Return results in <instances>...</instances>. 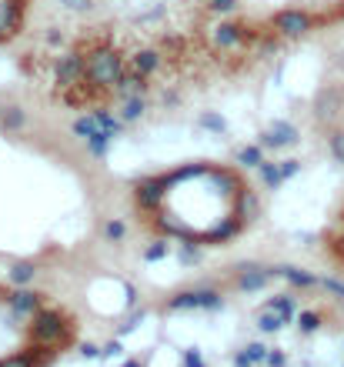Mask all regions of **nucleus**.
Returning a JSON list of instances; mask_svg holds the SVG:
<instances>
[{"label": "nucleus", "instance_id": "nucleus-11", "mask_svg": "<svg viewBox=\"0 0 344 367\" xmlns=\"http://www.w3.org/2000/svg\"><path fill=\"white\" fill-rule=\"evenodd\" d=\"M284 321H287L284 314H278V310L271 308V310H264V314H261V330H278Z\"/></svg>", "mask_w": 344, "mask_h": 367}, {"label": "nucleus", "instance_id": "nucleus-4", "mask_svg": "<svg viewBox=\"0 0 344 367\" xmlns=\"http://www.w3.org/2000/svg\"><path fill=\"white\" fill-rule=\"evenodd\" d=\"M217 304H221V297H217L214 290H191V294L174 297L168 308H171V310H184V308H217Z\"/></svg>", "mask_w": 344, "mask_h": 367}, {"label": "nucleus", "instance_id": "nucleus-26", "mask_svg": "<svg viewBox=\"0 0 344 367\" xmlns=\"http://www.w3.org/2000/svg\"><path fill=\"white\" fill-rule=\"evenodd\" d=\"M184 364H188V367H204V364H201V357H197V350H191V354L184 357Z\"/></svg>", "mask_w": 344, "mask_h": 367}, {"label": "nucleus", "instance_id": "nucleus-29", "mask_svg": "<svg viewBox=\"0 0 344 367\" xmlns=\"http://www.w3.org/2000/svg\"><path fill=\"white\" fill-rule=\"evenodd\" d=\"M341 217H344V214H341Z\"/></svg>", "mask_w": 344, "mask_h": 367}, {"label": "nucleus", "instance_id": "nucleus-19", "mask_svg": "<svg viewBox=\"0 0 344 367\" xmlns=\"http://www.w3.org/2000/svg\"><path fill=\"white\" fill-rule=\"evenodd\" d=\"M20 124H24V114H20L17 107L3 111V127H20Z\"/></svg>", "mask_w": 344, "mask_h": 367}, {"label": "nucleus", "instance_id": "nucleus-14", "mask_svg": "<svg viewBox=\"0 0 344 367\" xmlns=\"http://www.w3.org/2000/svg\"><path fill=\"white\" fill-rule=\"evenodd\" d=\"M30 277H34V264H17V267L10 271V281H14V284H27Z\"/></svg>", "mask_w": 344, "mask_h": 367}, {"label": "nucleus", "instance_id": "nucleus-23", "mask_svg": "<svg viewBox=\"0 0 344 367\" xmlns=\"http://www.w3.org/2000/svg\"><path fill=\"white\" fill-rule=\"evenodd\" d=\"M210 10H230L234 7V0H208Z\"/></svg>", "mask_w": 344, "mask_h": 367}, {"label": "nucleus", "instance_id": "nucleus-5", "mask_svg": "<svg viewBox=\"0 0 344 367\" xmlns=\"http://www.w3.org/2000/svg\"><path fill=\"white\" fill-rule=\"evenodd\" d=\"M161 60H164V57H161L157 50H137L134 60H131V70L141 74V77H151L154 70L161 67Z\"/></svg>", "mask_w": 344, "mask_h": 367}, {"label": "nucleus", "instance_id": "nucleus-8", "mask_svg": "<svg viewBox=\"0 0 344 367\" xmlns=\"http://www.w3.org/2000/svg\"><path fill=\"white\" fill-rule=\"evenodd\" d=\"M94 117H97V124H100V131L104 134H120V120H114V117L107 114V111H94Z\"/></svg>", "mask_w": 344, "mask_h": 367}, {"label": "nucleus", "instance_id": "nucleus-13", "mask_svg": "<svg viewBox=\"0 0 344 367\" xmlns=\"http://www.w3.org/2000/svg\"><path fill=\"white\" fill-rule=\"evenodd\" d=\"M278 274H281V277H287V281H294V284H314V277H311V274H301V271H294V267H278Z\"/></svg>", "mask_w": 344, "mask_h": 367}, {"label": "nucleus", "instance_id": "nucleus-7", "mask_svg": "<svg viewBox=\"0 0 344 367\" xmlns=\"http://www.w3.org/2000/svg\"><path fill=\"white\" fill-rule=\"evenodd\" d=\"M294 140H298V131H294L291 124H284V120H278L268 134H264V144H274V147H281V144H294Z\"/></svg>", "mask_w": 344, "mask_h": 367}, {"label": "nucleus", "instance_id": "nucleus-10", "mask_svg": "<svg viewBox=\"0 0 344 367\" xmlns=\"http://www.w3.org/2000/svg\"><path fill=\"white\" fill-rule=\"evenodd\" d=\"M74 131L80 137H94V134H100V124H97V117H80L74 124Z\"/></svg>", "mask_w": 344, "mask_h": 367}, {"label": "nucleus", "instance_id": "nucleus-27", "mask_svg": "<svg viewBox=\"0 0 344 367\" xmlns=\"http://www.w3.org/2000/svg\"><path fill=\"white\" fill-rule=\"evenodd\" d=\"M281 171H284V177H291L294 171H298V160H284V164H281Z\"/></svg>", "mask_w": 344, "mask_h": 367}, {"label": "nucleus", "instance_id": "nucleus-3", "mask_svg": "<svg viewBox=\"0 0 344 367\" xmlns=\"http://www.w3.org/2000/svg\"><path fill=\"white\" fill-rule=\"evenodd\" d=\"M164 177H151V180H144V184H137L134 191V200L137 207H144V211H151V207H157L161 204V197H164Z\"/></svg>", "mask_w": 344, "mask_h": 367}, {"label": "nucleus", "instance_id": "nucleus-18", "mask_svg": "<svg viewBox=\"0 0 344 367\" xmlns=\"http://www.w3.org/2000/svg\"><path fill=\"white\" fill-rule=\"evenodd\" d=\"M271 308L278 310V314H284V317H291V314H294V304H291V297H274V301H271Z\"/></svg>", "mask_w": 344, "mask_h": 367}, {"label": "nucleus", "instance_id": "nucleus-16", "mask_svg": "<svg viewBox=\"0 0 344 367\" xmlns=\"http://www.w3.org/2000/svg\"><path fill=\"white\" fill-rule=\"evenodd\" d=\"M298 324H301V330H318V324H321V317H318L314 310H305V314L298 317Z\"/></svg>", "mask_w": 344, "mask_h": 367}, {"label": "nucleus", "instance_id": "nucleus-15", "mask_svg": "<svg viewBox=\"0 0 344 367\" xmlns=\"http://www.w3.org/2000/svg\"><path fill=\"white\" fill-rule=\"evenodd\" d=\"M144 107H147V104H144L141 97H131V100H127V107H124V120H134V117H141V114H144Z\"/></svg>", "mask_w": 344, "mask_h": 367}, {"label": "nucleus", "instance_id": "nucleus-17", "mask_svg": "<svg viewBox=\"0 0 344 367\" xmlns=\"http://www.w3.org/2000/svg\"><path fill=\"white\" fill-rule=\"evenodd\" d=\"M237 160H241V164H251V167H254V164H264V160H261V151H257V147H244V151L237 154Z\"/></svg>", "mask_w": 344, "mask_h": 367}, {"label": "nucleus", "instance_id": "nucleus-2", "mask_svg": "<svg viewBox=\"0 0 344 367\" xmlns=\"http://www.w3.org/2000/svg\"><path fill=\"white\" fill-rule=\"evenodd\" d=\"M271 27H274L278 34H284V37H298V34H305V30H311V27H314V17H307L301 7H291V10L274 14Z\"/></svg>", "mask_w": 344, "mask_h": 367}, {"label": "nucleus", "instance_id": "nucleus-1", "mask_svg": "<svg viewBox=\"0 0 344 367\" xmlns=\"http://www.w3.org/2000/svg\"><path fill=\"white\" fill-rule=\"evenodd\" d=\"M67 328H71V324H64V321H60V314H54V310L37 314V317H34V324H30V341L40 344V348H57L60 337L67 334Z\"/></svg>", "mask_w": 344, "mask_h": 367}, {"label": "nucleus", "instance_id": "nucleus-22", "mask_svg": "<svg viewBox=\"0 0 344 367\" xmlns=\"http://www.w3.org/2000/svg\"><path fill=\"white\" fill-rule=\"evenodd\" d=\"M201 124H204V127H214V131H224V120H221V117H201Z\"/></svg>", "mask_w": 344, "mask_h": 367}, {"label": "nucleus", "instance_id": "nucleus-9", "mask_svg": "<svg viewBox=\"0 0 344 367\" xmlns=\"http://www.w3.org/2000/svg\"><path fill=\"white\" fill-rule=\"evenodd\" d=\"M264 277H268L264 271H254V267H251L248 274H241V281H237V284H241L244 290H257L261 284H264Z\"/></svg>", "mask_w": 344, "mask_h": 367}, {"label": "nucleus", "instance_id": "nucleus-6", "mask_svg": "<svg viewBox=\"0 0 344 367\" xmlns=\"http://www.w3.org/2000/svg\"><path fill=\"white\" fill-rule=\"evenodd\" d=\"M7 304L14 308V314H37V308H40L37 294H27V290H17V294H7Z\"/></svg>", "mask_w": 344, "mask_h": 367}, {"label": "nucleus", "instance_id": "nucleus-20", "mask_svg": "<svg viewBox=\"0 0 344 367\" xmlns=\"http://www.w3.org/2000/svg\"><path fill=\"white\" fill-rule=\"evenodd\" d=\"M244 357L254 364V361H261V357H268V354H264V348H261V344H248V348H244Z\"/></svg>", "mask_w": 344, "mask_h": 367}, {"label": "nucleus", "instance_id": "nucleus-24", "mask_svg": "<svg viewBox=\"0 0 344 367\" xmlns=\"http://www.w3.org/2000/svg\"><path fill=\"white\" fill-rule=\"evenodd\" d=\"M164 254H168V247H164V244H157V247L147 251V261H157V257H164Z\"/></svg>", "mask_w": 344, "mask_h": 367}, {"label": "nucleus", "instance_id": "nucleus-25", "mask_svg": "<svg viewBox=\"0 0 344 367\" xmlns=\"http://www.w3.org/2000/svg\"><path fill=\"white\" fill-rule=\"evenodd\" d=\"M264 361H268L271 367H284V354H268Z\"/></svg>", "mask_w": 344, "mask_h": 367}, {"label": "nucleus", "instance_id": "nucleus-21", "mask_svg": "<svg viewBox=\"0 0 344 367\" xmlns=\"http://www.w3.org/2000/svg\"><path fill=\"white\" fill-rule=\"evenodd\" d=\"M104 234H107L111 241H120V237H124V224H120V220H111V224L104 227Z\"/></svg>", "mask_w": 344, "mask_h": 367}, {"label": "nucleus", "instance_id": "nucleus-12", "mask_svg": "<svg viewBox=\"0 0 344 367\" xmlns=\"http://www.w3.org/2000/svg\"><path fill=\"white\" fill-rule=\"evenodd\" d=\"M261 167H264V180H268V187H278V184L284 180V171H281L278 164H268V160H264Z\"/></svg>", "mask_w": 344, "mask_h": 367}, {"label": "nucleus", "instance_id": "nucleus-28", "mask_svg": "<svg viewBox=\"0 0 344 367\" xmlns=\"http://www.w3.org/2000/svg\"><path fill=\"white\" fill-rule=\"evenodd\" d=\"M80 354H84V357H97V354H100V350H97L94 344H84V350H80Z\"/></svg>", "mask_w": 344, "mask_h": 367}]
</instances>
